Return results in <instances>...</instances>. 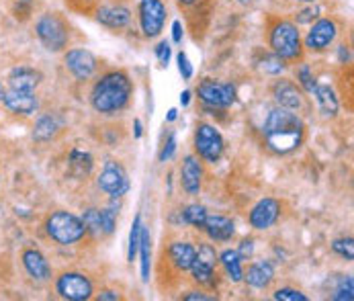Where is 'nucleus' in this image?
I'll return each instance as SVG.
<instances>
[{
  "instance_id": "f257e3e1",
  "label": "nucleus",
  "mask_w": 354,
  "mask_h": 301,
  "mask_svg": "<svg viewBox=\"0 0 354 301\" xmlns=\"http://www.w3.org/2000/svg\"><path fill=\"white\" fill-rule=\"evenodd\" d=\"M262 136L268 150L279 156H287L304 146L305 123L295 111L274 107L268 111L262 123Z\"/></svg>"
},
{
  "instance_id": "f03ea898",
  "label": "nucleus",
  "mask_w": 354,
  "mask_h": 301,
  "mask_svg": "<svg viewBox=\"0 0 354 301\" xmlns=\"http://www.w3.org/2000/svg\"><path fill=\"white\" fill-rule=\"evenodd\" d=\"M133 95V84L129 76L121 70H113L102 74L91 91V104L101 115L121 113Z\"/></svg>"
},
{
  "instance_id": "7ed1b4c3",
  "label": "nucleus",
  "mask_w": 354,
  "mask_h": 301,
  "mask_svg": "<svg viewBox=\"0 0 354 301\" xmlns=\"http://www.w3.org/2000/svg\"><path fill=\"white\" fill-rule=\"evenodd\" d=\"M268 44H270V50L285 62H297L304 55L301 35L293 21H287V19L277 21L268 31Z\"/></svg>"
},
{
  "instance_id": "20e7f679",
  "label": "nucleus",
  "mask_w": 354,
  "mask_h": 301,
  "mask_svg": "<svg viewBox=\"0 0 354 301\" xmlns=\"http://www.w3.org/2000/svg\"><path fill=\"white\" fill-rule=\"evenodd\" d=\"M46 232L59 246L78 244L86 236V228H84L82 217H78L70 211H53L46 219Z\"/></svg>"
},
{
  "instance_id": "39448f33",
  "label": "nucleus",
  "mask_w": 354,
  "mask_h": 301,
  "mask_svg": "<svg viewBox=\"0 0 354 301\" xmlns=\"http://www.w3.org/2000/svg\"><path fill=\"white\" fill-rule=\"evenodd\" d=\"M35 31H37L39 42L50 51H62L70 42V31L66 23L57 15H51V12L37 19Z\"/></svg>"
},
{
  "instance_id": "423d86ee",
  "label": "nucleus",
  "mask_w": 354,
  "mask_h": 301,
  "mask_svg": "<svg viewBox=\"0 0 354 301\" xmlns=\"http://www.w3.org/2000/svg\"><path fill=\"white\" fill-rule=\"evenodd\" d=\"M195 152L197 156L205 160V162H219V158L223 156L225 150V142L219 134V129L215 125H209V123H199L197 129H195Z\"/></svg>"
},
{
  "instance_id": "0eeeda50",
  "label": "nucleus",
  "mask_w": 354,
  "mask_h": 301,
  "mask_svg": "<svg viewBox=\"0 0 354 301\" xmlns=\"http://www.w3.org/2000/svg\"><path fill=\"white\" fill-rule=\"evenodd\" d=\"M55 291H57V295L62 300L86 301L93 298L95 287H93V281L86 275L68 271V273H62L55 279Z\"/></svg>"
},
{
  "instance_id": "6e6552de",
  "label": "nucleus",
  "mask_w": 354,
  "mask_h": 301,
  "mask_svg": "<svg viewBox=\"0 0 354 301\" xmlns=\"http://www.w3.org/2000/svg\"><path fill=\"white\" fill-rule=\"evenodd\" d=\"M97 185H99L102 193H106L111 199H121L129 191L127 170L117 160H106L99 179H97Z\"/></svg>"
},
{
  "instance_id": "1a4fd4ad",
  "label": "nucleus",
  "mask_w": 354,
  "mask_h": 301,
  "mask_svg": "<svg viewBox=\"0 0 354 301\" xmlns=\"http://www.w3.org/2000/svg\"><path fill=\"white\" fill-rule=\"evenodd\" d=\"M197 97L205 107L230 109L236 102V86L230 82H217L213 78H205L197 86Z\"/></svg>"
},
{
  "instance_id": "9d476101",
  "label": "nucleus",
  "mask_w": 354,
  "mask_h": 301,
  "mask_svg": "<svg viewBox=\"0 0 354 301\" xmlns=\"http://www.w3.org/2000/svg\"><path fill=\"white\" fill-rule=\"evenodd\" d=\"M140 27L146 37H158L166 23V6L162 0H140Z\"/></svg>"
},
{
  "instance_id": "9b49d317",
  "label": "nucleus",
  "mask_w": 354,
  "mask_h": 301,
  "mask_svg": "<svg viewBox=\"0 0 354 301\" xmlns=\"http://www.w3.org/2000/svg\"><path fill=\"white\" fill-rule=\"evenodd\" d=\"M336 35H338L336 21L334 19H326V17L322 19L319 17L317 21L311 23V29L305 35V48L309 51H315V53L326 51L334 44Z\"/></svg>"
},
{
  "instance_id": "f8f14e48",
  "label": "nucleus",
  "mask_w": 354,
  "mask_h": 301,
  "mask_svg": "<svg viewBox=\"0 0 354 301\" xmlns=\"http://www.w3.org/2000/svg\"><path fill=\"white\" fill-rule=\"evenodd\" d=\"M281 211H283L281 201L272 199V197H264V199L258 201L252 209H250V213H248V221H250V226H252L254 230L264 232V230L272 228V226L279 221Z\"/></svg>"
},
{
  "instance_id": "ddd939ff",
  "label": "nucleus",
  "mask_w": 354,
  "mask_h": 301,
  "mask_svg": "<svg viewBox=\"0 0 354 301\" xmlns=\"http://www.w3.org/2000/svg\"><path fill=\"white\" fill-rule=\"evenodd\" d=\"M64 64L76 80H88L97 72V57L84 48H74L64 53Z\"/></svg>"
},
{
  "instance_id": "4468645a",
  "label": "nucleus",
  "mask_w": 354,
  "mask_h": 301,
  "mask_svg": "<svg viewBox=\"0 0 354 301\" xmlns=\"http://www.w3.org/2000/svg\"><path fill=\"white\" fill-rule=\"evenodd\" d=\"M272 97L277 100V107L289 109V111H299L304 107V91L287 78H281L272 84Z\"/></svg>"
},
{
  "instance_id": "2eb2a0df",
  "label": "nucleus",
  "mask_w": 354,
  "mask_h": 301,
  "mask_svg": "<svg viewBox=\"0 0 354 301\" xmlns=\"http://www.w3.org/2000/svg\"><path fill=\"white\" fill-rule=\"evenodd\" d=\"M180 187L187 195H199L203 187V166L197 156H187L180 166Z\"/></svg>"
},
{
  "instance_id": "dca6fc26",
  "label": "nucleus",
  "mask_w": 354,
  "mask_h": 301,
  "mask_svg": "<svg viewBox=\"0 0 354 301\" xmlns=\"http://www.w3.org/2000/svg\"><path fill=\"white\" fill-rule=\"evenodd\" d=\"M4 107L10 111V113H17V115H31L39 109V99L35 95V91H6L4 95Z\"/></svg>"
},
{
  "instance_id": "f3484780",
  "label": "nucleus",
  "mask_w": 354,
  "mask_h": 301,
  "mask_svg": "<svg viewBox=\"0 0 354 301\" xmlns=\"http://www.w3.org/2000/svg\"><path fill=\"white\" fill-rule=\"evenodd\" d=\"M203 232L213 242H227L236 234V224L225 215H209L207 213L205 224H203Z\"/></svg>"
},
{
  "instance_id": "a211bd4d",
  "label": "nucleus",
  "mask_w": 354,
  "mask_h": 301,
  "mask_svg": "<svg viewBox=\"0 0 354 301\" xmlns=\"http://www.w3.org/2000/svg\"><path fill=\"white\" fill-rule=\"evenodd\" d=\"M242 281L254 289H266L274 281V264L270 260H254L252 264L244 271Z\"/></svg>"
},
{
  "instance_id": "6ab92c4d",
  "label": "nucleus",
  "mask_w": 354,
  "mask_h": 301,
  "mask_svg": "<svg viewBox=\"0 0 354 301\" xmlns=\"http://www.w3.org/2000/svg\"><path fill=\"white\" fill-rule=\"evenodd\" d=\"M23 266L27 271V275L35 281H50L51 279V266L48 258L35 248L23 252Z\"/></svg>"
},
{
  "instance_id": "aec40b11",
  "label": "nucleus",
  "mask_w": 354,
  "mask_h": 301,
  "mask_svg": "<svg viewBox=\"0 0 354 301\" xmlns=\"http://www.w3.org/2000/svg\"><path fill=\"white\" fill-rule=\"evenodd\" d=\"M41 72L29 66H17L8 74V84L15 91H35L41 84Z\"/></svg>"
},
{
  "instance_id": "412c9836",
  "label": "nucleus",
  "mask_w": 354,
  "mask_h": 301,
  "mask_svg": "<svg viewBox=\"0 0 354 301\" xmlns=\"http://www.w3.org/2000/svg\"><path fill=\"white\" fill-rule=\"evenodd\" d=\"M97 21L109 29H125L131 23V10L127 6H121V4L101 6L97 12Z\"/></svg>"
},
{
  "instance_id": "4be33fe9",
  "label": "nucleus",
  "mask_w": 354,
  "mask_h": 301,
  "mask_svg": "<svg viewBox=\"0 0 354 301\" xmlns=\"http://www.w3.org/2000/svg\"><path fill=\"white\" fill-rule=\"evenodd\" d=\"M195 254H197V248H195L191 242L178 240V242H172V244L168 246V262H170L176 271L185 273V271L191 268V264H193V260H195Z\"/></svg>"
},
{
  "instance_id": "5701e85b",
  "label": "nucleus",
  "mask_w": 354,
  "mask_h": 301,
  "mask_svg": "<svg viewBox=\"0 0 354 301\" xmlns=\"http://www.w3.org/2000/svg\"><path fill=\"white\" fill-rule=\"evenodd\" d=\"M315 100H317V107L319 111L326 115V117H336L338 111H340V102H338V97L334 93V89L330 84H317L311 93Z\"/></svg>"
},
{
  "instance_id": "b1692460",
  "label": "nucleus",
  "mask_w": 354,
  "mask_h": 301,
  "mask_svg": "<svg viewBox=\"0 0 354 301\" xmlns=\"http://www.w3.org/2000/svg\"><path fill=\"white\" fill-rule=\"evenodd\" d=\"M95 160L88 152L84 150H72L68 156V168L76 179H86L93 172Z\"/></svg>"
},
{
  "instance_id": "393cba45",
  "label": "nucleus",
  "mask_w": 354,
  "mask_h": 301,
  "mask_svg": "<svg viewBox=\"0 0 354 301\" xmlns=\"http://www.w3.org/2000/svg\"><path fill=\"white\" fill-rule=\"evenodd\" d=\"M219 262L225 268V275L232 283H240L244 277V268H242V258L236 250H223L219 254Z\"/></svg>"
},
{
  "instance_id": "a878e982",
  "label": "nucleus",
  "mask_w": 354,
  "mask_h": 301,
  "mask_svg": "<svg viewBox=\"0 0 354 301\" xmlns=\"http://www.w3.org/2000/svg\"><path fill=\"white\" fill-rule=\"evenodd\" d=\"M140 262H142V281L150 283V273H152V236L146 228H142V238H140Z\"/></svg>"
},
{
  "instance_id": "bb28decb",
  "label": "nucleus",
  "mask_w": 354,
  "mask_h": 301,
  "mask_svg": "<svg viewBox=\"0 0 354 301\" xmlns=\"http://www.w3.org/2000/svg\"><path fill=\"white\" fill-rule=\"evenodd\" d=\"M57 129H59V123H57L55 115L46 113V115H41V117L37 119V123H35V127H33V138H35L37 142H50L51 138L57 134Z\"/></svg>"
},
{
  "instance_id": "cd10ccee",
  "label": "nucleus",
  "mask_w": 354,
  "mask_h": 301,
  "mask_svg": "<svg viewBox=\"0 0 354 301\" xmlns=\"http://www.w3.org/2000/svg\"><path fill=\"white\" fill-rule=\"evenodd\" d=\"M189 271H191V275H193V281L199 283V285L213 287V285L217 283V279H215V277H217V275H215V266L203 262L197 256H195V260H193V264H191Z\"/></svg>"
},
{
  "instance_id": "c85d7f7f",
  "label": "nucleus",
  "mask_w": 354,
  "mask_h": 301,
  "mask_svg": "<svg viewBox=\"0 0 354 301\" xmlns=\"http://www.w3.org/2000/svg\"><path fill=\"white\" fill-rule=\"evenodd\" d=\"M205 217H207V209H205L203 205H199V203H191V205H187V207L180 211L183 224L193 226V228H197V230H203Z\"/></svg>"
},
{
  "instance_id": "c756f323",
  "label": "nucleus",
  "mask_w": 354,
  "mask_h": 301,
  "mask_svg": "<svg viewBox=\"0 0 354 301\" xmlns=\"http://www.w3.org/2000/svg\"><path fill=\"white\" fill-rule=\"evenodd\" d=\"M285 60H281L274 51H270V53H264L262 57H260V62H258V68L264 72V74H268V76H279L283 70H285Z\"/></svg>"
},
{
  "instance_id": "7c9ffc66",
  "label": "nucleus",
  "mask_w": 354,
  "mask_h": 301,
  "mask_svg": "<svg viewBox=\"0 0 354 301\" xmlns=\"http://www.w3.org/2000/svg\"><path fill=\"white\" fill-rule=\"evenodd\" d=\"M142 215L138 213L133 224H131V230H129V242H127V260L133 262L136 256H138V248H140V238H142Z\"/></svg>"
},
{
  "instance_id": "2f4dec72",
  "label": "nucleus",
  "mask_w": 354,
  "mask_h": 301,
  "mask_svg": "<svg viewBox=\"0 0 354 301\" xmlns=\"http://www.w3.org/2000/svg\"><path fill=\"white\" fill-rule=\"evenodd\" d=\"M334 301H353L354 300V281L351 275L346 277H340L338 279V285L332 289V295Z\"/></svg>"
},
{
  "instance_id": "473e14b6",
  "label": "nucleus",
  "mask_w": 354,
  "mask_h": 301,
  "mask_svg": "<svg viewBox=\"0 0 354 301\" xmlns=\"http://www.w3.org/2000/svg\"><path fill=\"white\" fill-rule=\"evenodd\" d=\"M295 76H297V86H299L304 93L311 95V93H313V89L317 86V80H315V76H313V72H311L309 64H301V66L295 70Z\"/></svg>"
},
{
  "instance_id": "72a5a7b5",
  "label": "nucleus",
  "mask_w": 354,
  "mask_h": 301,
  "mask_svg": "<svg viewBox=\"0 0 354 301\" xmlns=\"http://www.w3.org/2000/svg\"><path fill=\"white\" fill-rule=\"evenodd\" d=\"M82 221H84V228H86V234H93V236H101V215H99V209L91 207L82 213Z\"/></svg>"
},
{
  "instance_id": "f704fd0d",
  "label": "nucleus",
  "mask_w": 354,
  "mask_h": 301,
  "mask_svg": "<svg viewBox=\"0 0 354 301\" xmlns=\"http://www.w3.org/2000/svg\"><path fill=\"white\" fill-rule=\"evenodd\" d=\"M99 215H101V230L104 236L113 234L115 228H117V211L111 209V207H104L99 209Z\"/></svg>"
},
{
  "instance_id": "c9c22d12",
  "label": "nucleus",
  "mask_w": 354,
  "mask_h": 301,
  "mask_svg": "<svg viewBox=\"0 0 354 301\" xmlns=\"http://www.w3.org/2000/svg\"><path fill=\"white\" fill-rule=\"evenodd\" d=\"M322 15L319 6H313V4H307L305 8L295 12V25H311L313 21H317Z\"/></svg>"
},
{
  "instance_id": "e433bc0d",
  "label": "nucleus",
  "mask_w": 354,
  "mask_h": 301,
  "mask_svg": "<svg viewBox=\"0 0 354 301\" xmlns=\"http://www.w3.org/2000/svg\"><path fill=\"white\" fill-rule=\"evenodd\" d=\"M332 250L336 254H340L342 258H346L348 262L354 258V240L348 236V238H338L332 242Z\"/></svg>"
},
{
  "instance_id": "4c0bfd02",
  "label": "nucleus",
  "mask_w": 354,
  "mask_h": 301,
  "mask_svg": "<svg viewBox=\"0 0 354 301\" xmlns=\"http://www.w3.org/2000/svg\"><path fill=\"white\" fill-rule=\"evenodd\" d=\"M195 256H197L199 260H203V262L211 264V266H215V264L219 262V254L215 250V246H213V244H207V242H201V244H199Z\"/></svg>"
},
{
  "instance_id": "58836bf2",
  "label": "nucleus",
  "mask_w": 354,
  "mask_h": 301,
  "mask_svg": "<svg viewBox=\"0 0 354 301\" xmlns=\"http://www.w3.org/2000/svg\"><path fill=\"white\" fill-rule=\"evenodd\" d=\"M274 300H283V301H307V295L299 289H293V287H281L272 293Z\"/></svg>"
},
{
  "instance_id": "ea45409f",
  "label": "nucleus",
  "mask_w": 354,
  "mask_h": 301,
  "mask_svg": "<svg viewBox=\"0 0 354 301\" xmlns=\"http://www.w3.org/2000/svg\"><path fill=\"white\" fill-rule=\"evenodd\" d=\"M176 64H178V72H180L183 80H191L195 70H193V64H191V60H189V55L185 51L176 53Z\"/></svg>"
},
{
  "instance_id": "a19ab883",
  "label": "nucleus",
  "mask_w": 354,
  "mask_h": 301,
  "mask_svg": "<svg viewBox=\"0 0 354 301\" xmlns=\"http://www.w3.org/2000/svg\"><path fill=\"white\" fill-rule=\"evenodd\" d=\"M153 55L156 60L162 64V66H168L170 64V57H172V48H170V42H160L156 48H153Z\"/></svg>"
},
{
  "instance_id": "79ce46f5",
  "label": "nucleus",
  "mask_w": 354,
  "mask_h": 301,
  "mask_svg": "<svg viewBox=\"0 0 354 301\" xmlns=\"http://www.w3.org/2000/svg\"><path fill=\"white\" fill-rule=\"evenodd\" d=\"M174 152H176V134L172 131V134L168 136L166 144L162 146L160 154H158V160H160V162H168V160L174 156Z\"/></svg>"
},
{
  "instance_id": "37998d69",
  "label": "nucleus",
  "mask_w": 354,
  "mask_h": 301,
  "mask_svg": "<svg viewBox=\"0 0 354 301\" xmlns=\"http://www.w3.org/2000/svg\"><path fill=\"white\" fill-rule=\"evenodd\" d=\"M238 254H240V258L242 260H248V258H252L254 254V240L252 238H244L242 242H240V246H238Z\"/></svg>"
},
{
  "instance_id": "c03bdc74",
  "label": "nucleus",
  "mask_w": 354,
  "mask_h": 301,
  "mask_svg": "<svg viewBox=\"0 0 354 301\" xmlns=\"http://www.w3.org/2000/svg\"><path fill=\"white\" fill-rule=\"evenodd\" d=\"M180 300L185 301H213L215 295H207L205 291H187L185 295H180Z\"/></svg>"
},
{
  "instance_id": "a18cd8bd",
  "label": "nucleus",
  "mask_w": 354,
  "mask_h": 301,
  "mask_svg": "<svg viewBox=\"0 0 354 301\" xmlns=\"http://www.w3.org/2000/svg\"><path fill=\"white\" fill-rule=\"evenodd\" d=\"M183 35H185L183 23H180V21H174V23H172V42H174V44H183Z\"/></svg>"
},
{
  "instance_id": "49530a36",
  "label": "nucleus",
  "mask_w": 354,
  "mask_h": 301,
  "mask_svg": "<svg viewBox=\"0 0 354 301\" xmlns=\"http://www.w3.org/2000/svg\"><path fill=\"white\" fill-rule=\"evenodd\" d=\"M338 60H340L342 64H351V60H353V53H351V48H348L346 44L338 46Z\"/></svg>"
},
{
  "instance_id": "de8ad7c7",
  "label": "nucleus",
  "mask_w": 354,
  "mask_h": 301,
  "mask_svg": "<svg viewBox=\"0 0 354 301\" xmlns=\"http://www.w3.org/2000/svg\"><path fill=\"white\" fill-rule=\"evenodd\" d=\"M97 300H109V301H117V300H121V295L117 293V291H111V289H102L101 293L97 295Z\"/></svg>"
},
{
  "instance_id": "09e8293b",
  "label": "nucleus",
  "mask_w": 354,
  "mask_h": 301,
  "mask_svg": "<svg viewBox=\"0 0 354 301\" xmlns=\"http://www.w3.org/2000/svg\"><path fill=\"white\" fill-rule=\"evenodd\" d=\"M142 136H144V125H142L140 119H136V121H133V138H136V140H142Z\"/></svg>"
},
{
  "instance_id": "8fccbe9b",
  "label": "nucleus",
  "mask_w": 354,
  "mask_h": 301,
  "mask_svg": "<svg viewBox=\"0 0 354 301\" xmlns=\"http://www.w3.org/2000/svg\"><path fill=\"white\" fill-rule=\"evenodd\" d=\"M191 97H193V93H191V91H185V93L180 95V104H183V107H189Z\"/></svg>"
},
{
  "instance_id": "3c124183",
  "label": "nucleus",
  "mask_w": 354,
  "mask_h": 301,
  "mask_svg": "<svg viewBox=\"0 0 354 301\" xmlns=\"http://www.w3.org/2000/svg\"><path fill=\"white\" fill-rule=\"evenodd\" d=\"M176 119H178V109H170L168 115H166V121L172 123V121H176Z\"/></svg>"
},
{
  "instance_id": "603ef678",
  "label": "nucleus",
  "mask_w": 354,
  "mask_h": 301,
  "mask_svg": "<svg viewBox=\"0 0 354 301\" xmlns=\"http://www.w3.org/2000/svg\"><path fill=\"white\" fill-rule=\"evenodd\" d=\"M4 95H6V89H4L2 82H0V100H4Z\"/></svg>"
},
{
  "instance_id": "864d4df0",
  "label": "nucleus",
  "mask_w": 354,
  "mask_h": 301,
  "mask_svg": "<svg viewBox=\"0 0 354 301\" xmlns=\"http://www.w3.org/2000/svg\"><path fill=\"white\" fill-rule=\"evenodd\" d=\"M180 4H193V2H197V0H178Z\"/></svg>"
},
{
  "instance_id": "5fc2aeb1",
  "label": "nucleus",
  "mask_w": 354,
  "mask_h": 301,
  "mask_svg": "<svg viewBox=\"0 0 354 301\" xmlns=\"http://www.w3.org/2000/svg\"><path fill=\"white\" fill-rule=\"evenodd\" d=\"M295 2H305V4H313V2H317V0H295Z\"/></svg>"
}]
</instances>
